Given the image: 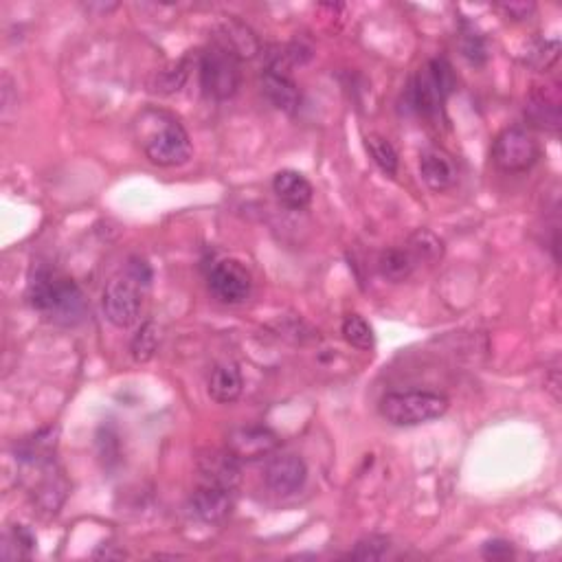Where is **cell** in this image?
Instances as JSON below:
<instances>
[{"label":"cell","mask_w":562,"mask_h":562,"mask_svg":"<svg viewBox=\"0 0 562 562\" xmlns=\"http://www.w3.org/2000/svg\"><path fill=\"white\" fill-rule=\"evenodd\" d=\"M196 468L200 483H211V486L235 490L242 481V462L229 448H224V451L200 453Z\"/></svg>","instance_id":"11"},{"label":"cell","mask_w":562,"mask_h":562,"mask_svg":"<svg viewBox=\"0 0 562 562\" xmlns=\"http://www.w3.org/2000/svg\"><path fill=\"white\" fill-rule=\"evenodd\" d=\"M462 53L472 66H483L488 62V44L486 38L472 27L462 31Z\"/></svg>","instance_id":"27"},{"label":"cell","mask_w":562,"mask_h":562,"mask_svg":"<svg viewBox=\"0 0 562 562\" xmlns=\"http://www.w3.org/2000/svg\"><path fill=\"white\" fill-rule=\"evenodd\" d=\"M233 492L220 486H211V483H200V486L191 494V510L198 516L202 523L218 525L229 519L233 512Z\"/></svg>","instance_id":"12"},{"label":"cell","mask_w":562,"mask_h":562,"mask_svg":"<svg viewBox=\"0 0 562 562\" xmlns=\"http://www.w3.org/2000/svg\"><path fill=\"white\" fill-rule=\"evenodd\" d=\"M189 69H191V55H185L183 60L167 64L165 69H161L154 75V80L150 84L152 93L163 95V97H170V95L178 93L189 80Z\"/></svg>","instance_id":"20"},{"label":"cell","mask_w":562,"mask_h":562,"mask_svg":"<svg viewBox=\"0 0 562 562\" xmlns=\"http://www.w3.org/2000/svg\"><path fill=\"white\" fill-rule=\"evenodd\" d=\"M66 492H69V483L62 477V472H53V464L44 470V477L33 490V501L40 508V512L55 514L66 499Z\"/></svg>","instance_id":"17"},{"label":"cell","mask_w":562,"mask_h":562,"mask_svg":"<svg viewBox=\"0 0 562 562\" xmlns=\"http://www.w3.org/2000/svg\"><path fill=\"white\" fill-rule=\"evenodd\" d=\"M415 268H418V262L409 249H387L378 257V273L391 284L409 279Z\"/></svg>","instance_id":"19"},{"label":"cell","mask_w":562,"mask_h":562,"mask_svg":"<svg viewBox=\"0 0 562 562\" xmlns=\"http://www.w3.org/2000/svg\"><path fill=\"white\" fill-rule=\"evenodd\" d=\"M126 275L132 277V279L137 281V284L143 286V288H148L152 277H154L150 264L145 262V260H141V257H132V260H130L128 266H126Z\"/></svg>","instance_id":"29"},{"label":"cell","mask_w":562,"mask_h":562,"mask_svg":"<svg viewBox=\"0 0 562 562\" xmlns=\"http://www.w3.org/2000/svg\"><path fill=\"white\" fill-rule=\"evenodd\" d=\"M407 249L411 251V255L415 257V262L426 264V262H437L442 260L444 255V242L437 238V235L429 229H418L409 240Z\"/></svg>","instance_id":"22"},{"label":"cell","mask_w":562,"mask_h":562,"mask_svg":"<svg viewBox=\"0 0 562 562\" xmlns=\"http://www.w3.org/2000/svg\"><path fill=\"white\" fill-rule=\"evenodd\" d=\"M240 62L242 60L231 49L224 47L218 40H213L209 47L198 55L202 91L218 101L231 99L238 93L242 82Z\"/></svg>","instance_id":"5"},{"label":"cell","mask_w":562,"mask_h":562,"mask_svg":"<svg viewBox=\"0 0 562 562\" xmlns=\"http://www.w3.org/2000/svg\"><path fill=\"white\" fill-rule=\"evenodd\" d=\"M216 40L231 49L240 60H251L260 53V42H257L255 33L238 20L227 22V25L220 29V36Z\"/></svg>","instance_id":"18"},{"label":"cell","mask_w":562,"mask_h":562,"mask_svg":"<svg viewBox=\"0 0 562 562\" xmlns=\"http://www.w3.org/2000/svg\"><path fill=\"white\" fill-rule=\"evenodd\" d=\"M389 538L385 536H367L363 541H358L356 547L350 552L352 560H382L389 554Z\"/></svg>","instance_id":"28"},{"label":"cell","mask_w":562,"mask_h":562,"mask_svg":"<svg viewBox=\"0 0 562 562\" xmlns=\"http://www.w3.org/2000/svg\"><path fill=\"white\" fill-rule=\"evenodd\" d=\"M341 334L347 343L356 347V350L369 352V350H374V345H376L374 328L361 317V314H347L341 325Z\"/></svg>","instance_id":"24"},{"label":"cell","mask_w":562,"mask_h":562,"mask_svg":"<svg viewBox=\"0 0 562 562\" xmlns=\"http://www.w3.org/2000/svg\"><path fill=\"white\" fill-rule=\"evenodd\" d=\"M262 88H264V95L268 97V101H271L277 110L286 112V115H295V112L299 110L301 91H299V86L292 82V77L288 73L264 69Z\"/></svg>","instance_id":"15"},{"label":"cell","mask_w":562,"mask_h":562,"mask_svg":"<svg viewBox=\"0 0 562 562\" xmlns=\"http://www.w3.org/2000/svg\"><path fill=\"white\" fill-rule=\"evenodd\" d=\"M514 554L512 543L508 541H501V538H494V541H488L483 545V556L492 558V560H503V558H510Z\"/></svg>","instance_id":"30"},{"label":"cell","mask_w":562,"mask_h":562,"mask_svg":"<svg viewBox=\"0 0 562 562\" xmlns=\"http://www.w3.org/2000/svg\"><path fill=\"white\" fill-rule=\"evenodd\" d=\"M558 58H560V42L543 40V42H536L530 49V53H527V58H525V64L538 73H545L552 69V66L558 62Z\"/></svg>","instance_id":"26"},{"label":"cell","mask_w":562,"mask_h":562,"mask_svg":"<svg viewBox=\"0 0 562 562\" xmlns=\"http://www.w3.org/2000/svg\"><path fill=\"white\" fill-rule=\"evenodd\" d=\"M227 448L240 462H257L277 451L279 437L268 426H240L229 433Z\"/></svg>","instance_id":"9"},{"label":"cell","mask_w":562,"mask_h":562,"mask_svg":"<svg viewBox=\"0 0 562 562\" xmlns=\"http://www.w3.org/2000/svg\"><path fill=\"white\" fill-rule=\"evenodd\" d=\"M273 191L281 205L292 211L306 209L314 196L312 183L301 172H295V170L277 172L273 178Z\"/></svg>","instance_id":"14"},{"label":"cell","mask_w":562,"mask_h":562,"mask_svg":"<svg viewBox=\"0 0 562 562\" xmlns=\"http://www.w3.org/2000/svg\"><path fill=\"white\" fill-rule=\"evenodd\" d=\"M264 481L271 492L279 497H292L297 494L308 481V466L299 455H277L266 466Z\"/></svg>","instance_id":"10"},{"label":"cell","mask_w":562,"mask_h":562,"mask_svg":"<svg viewBox=\"0 0 562 562\" xmlns=\"http://www.w3.org/2000/svg\"><path fill=\"white\" fill-rule=\"evenodd\" d=\"M139 143L150 163L159 167H181L191 159L194 145L178 119L161 110H145L137 121Z\"/></svg>","instance_id":"2"},{"label":"cell","mask_w":562,"mask_h":562,"mask_svg":"<svg viewBox=\"0 0 562 562\" xmlns=\"http://www.w3.org/2000/svg\"><path fill=\"white\" fill-rule=\"evenodd\" d=\"M29 303L44 319L58 325H75L84 319L86 299L75 279L40 266L29 281Z\"/></svg>","instance_id":"1"},{"label":"cell","mask_w":562,"mask_h":562,"mask_svg":"<svg viewBox=\"0 0 562 562\" xmlns=\"http://www.w3.org/2000/svg\"><path fill=\"white\" fill-rule=\"evenodd\" d=\"M451 407L446 396L435 391H396L387 393L380 400V415L382 420H387L391 426H400V429H411V426L429 424Z\"/></svg>","instance_id":"3"},{"label":"cell","mask_w":562,"mask_h":562,"mask_svg":"<svg viewBox=\"0 0 562 562\" xmlns=\"http://www.w3.org/2000/svg\"><path fill=\"white\" fill-rule=\"evenodd\" d=\"M209 288L222 303H242L249 299L253 279L238 260H222L209 271Z\"/></svg>","instance_id":"8"},{"label":"cell","mask_w":562,"mask_h":562,"mask_svg":"<svg viewBox=\"0 0 562 562\" xmlns=\"http://www.w3.org/2000/svg\"><path fill=\"white\" fill-rule=\"evenodd\" d=\"M455 88L453 66L444 58H435L418 71L407 91L409 108L422 117H437L448 95Z\"/></svg>","instance_id":"4"},{"label":"cell","mask_w":562,"mask_h":562,"mask_svg":"<svg viewBox=\"0 0 562 562\" xmlns=\"http://www.w3.org/2000/svg\"><path fill=\"white\" fill-rule=\"evenodd\" d=\"M527 117H530V121L536 123L538 128L558 130V126H560L558 99H552L543 93L532 95L530 104H527Z\"/></svg>","instance_id":"21"},{"label":"cell","mask_w":562,"mask_h":562,"mask_svg":"<svg viewBox=\"0 0 562 562\" xmlns=\"http://www.w3.org/2000/svg\"><path fill=\"white\" fill-rule=\"evenodd\" d=\"M101 308H104L106 319L119 330H126L141 317L143 308V286L128 275L112 277L104 295H101Z\"/></svg>","instance_id":"7"},{"label":"cell","mask_w":562,"mask_h":562,"mask_svg":"<svg viewBox=\"0 0 562 562\" xmlns=\"http://www.w3.org/2000/svg\"><path fill=\"white\" fill-rule=\"evenodd\" d=\"M541 159V145L525 128H505L492 143V161L505 174H523Z\"/></svg>","instance_id":"6"},{"label":"cell","mask_w":562,"mask_h":562,"mask_svg":"<svg viewBox=\"0 0 562 562\" xmlns=\"http://www.w3.org/2000/svg\"><path fill=\"white\" fill-rule=\"evenodd\" d=\"M499 9L512 20H530V16L536 11V5L534 3H503V5H499Z\"/></svg>","instance_id":"31"},{"label":"cell","mask_w":562,"mask_h":562,"mask_svg":"<svg viewBox=\"0 0 562 562\" xmlns=\"http://www.w3.org/2000/svg\"><path fill=\"white\" fill-rule=\"evenodd\" d=\"M242 389H244V378L240 367L233 361L218 363L211 369L207 380V391L211 400H216L218 404H231L242 396Z\"/></svg>","instance_id":"16"},{"label":"cell","mask_w":562,"mask_h":562,"mask_svg":"<svg viewBox=\"0 0 562 562\" xmlns=\"http://www.w3.org/2000/svg\"><path fill=\"white\" fill-rule=\"evenodd\" d=\"M420 176L431 191H448L457 183V165L451 154L442 148H429L420 156Z\"/></svg>","instance_id":"13"},{"label":"cell","mask_w":562,"mask_h":562,"mask_svg":"<svg viewBox=\"0 0 562 562\" xmlns=\"http://www.w3.org/2000/svg\"><path fill=\"white\" fill-rule=\"evenodd\" d=\"M161 343V334H159V325L148 321L141 325V330L134 334V339L130 343V354L134 358V363H150L156 350H159Z\"/></svg>","instance_id":"25"},{"label":"cell","mask_w":562,"mask_h":562,"mask_svg":"<svg viewBox=\"0 0 562 562\" xmlns=\"http://www.w3.org/2000/svg\"><path fill=\"white\" fill-rule=\"evenodd\" d=\"M365 148L382 174H387V176L398 174L400 159H398L396 148H393L389 139L380 137V134H369V137L365 139Z\"/></svg>","instance_id":"23"}]
</instances>
